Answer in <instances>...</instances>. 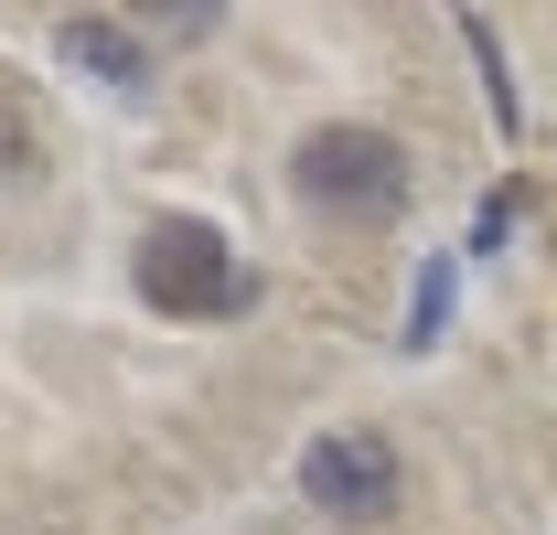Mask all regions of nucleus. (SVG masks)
I'll return each instance as SVG.
<instances>
[{
	"mask_svg": "<svg viewBox=\"0 0 557 535\" xmlns=\"http://www.w3.org/2000/svg\"><path fill=\"white\" fill-rule=\"evenodd\" d=\"M54 43H65V65H86L97 86H139V75H150V54L129 43V22H108V11H75V22H54Z\"/></svg>",
	"mask_w": 557,
	"mask_h": 535,
	"instance_id": "4",
	"label": "nucleus"
},
{
	"mask_svg": "<svg viewBox=\"0 0 557 535\" xmlns=\"http://www.w3.org/2000/svg\"><path fill=\"white\" fill-rule=\"evenodd\" d=\"M300 493H311L322 514H344V525H375V514L397 503V450H386L375 428H322V439L300 450Z\"/></svg>",
	"mask_w": 557,
	"mask_h": 535,
	"instance_id": "3",
	"label": "nucleus"
},
{
	"mask_svg": "<svg viewBox=\"0 0 557 535\" xmlns=\"http://www.w3.org/2000/svg\"><path fill=\"white\" fill-rule=\"evenodd\" d=\"M440 322H450V268H429V289H418V333H408V343H429Z\"/></svg>",
	"mask_w": 557,
	"mask_h": 535,
	"instance_id": "6",
	"label": "nucleus"
},
{
	"mask_svg": "<svg viewBox=\"0 0 557 535\" xmlns=\"http://www.w3.org/2000/svg\"><path fill=\"white\" fill-rule=\"evenodd\" d=\"M247 268L236 247L214 236L205 214H161L150 236H139V300L150 311H172V322H225V311H247Z\"/></svg>",
	"mask_w": 557,
	"mask_h": 535,
	"instance_id": "1",
	"label": "nucleus"
},
{
	"mask_svg": "<svg viewBox=\"0 0 557 535\" xmlns=\"http://www.w3.org/2000/svg\"><path fill=\"white\" fill-rule=\"evenodd\" d=\"M300 194L322 203V214H397L408 203V150L386 129H364V119H333V129L300 139Z\"/></svg>",
	"mask_w": 557,
	"mask_h": 535,
	"instance_id": "2",
	"label": "nucleus"
},
{
	"mask_svg": "<svg viewBox=\"0 0 557 535\" xmlns=\"http://www.w3.org/2000/svg\"><path fill=\"white\" fill-rule=\"evenodd\" d=\"M461 43L483 54V86H493V119L515 129V86H504V43H493V22H461Z\"/></svg>",
	"mask_w": 557,
	"mask_h": 535,
	"instance_id": "5",
	"label": "nucleus"
}]
</instances>
